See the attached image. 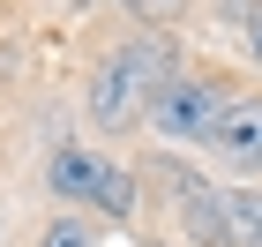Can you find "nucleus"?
Segmentation results:
<instances>
[{
	"label": "nucleus",
	"mask_w": 262,
	"mask_h": 247,
	"mask_svg": "<svg viewBox=\"0 0 262 247\" xmlns=\"http://www.w3.org/2000/svg\"><path fill=\"white\" fill-rule=\"evenodd\" d=\"M180 75V68L165 60V45L135 38L120 45L113 60H98V75H90V127L98 135H127V127L150 120V105H158V90Z\"/></svg>",
	"instance_id": "1"
},
{
	"label": "nucleus",
	"mask_w": 262,
	"mask_h": 247,
	"mask_svg": "<svg viewBox=\"0 0 262 247\" xmlns=\"http://www.w3.org/2000/svg\"><path fill=\"white\" fill-rule=\"evenodd\" d=\"M45 187H53V203H82L98 210V217H135V172H127L120 158H105V150L90 143H60L53 158H45Z\"/></svg>",
	"instance_id": "2"
},
{
	"label": "nucleus",
	"mask_w": 262,
	"mask_h": 247,
	"mask_svg": "<svg viewBox=\"0 0 262 247\" xmlns=\"http://www.w3.org/2000/svg\"><path fill=\"white\" fill-rule=\"evenodd\" d=\"M225 105H232V90L217 75H172L158 90V105H150V127H158V143H195L202 150Z\"/></svg>",
	"instance_id": "3"
},
{
	"label": "nucleus",
	"mask_w": 262,
	"mask_h": 247,
	"mask_svg": "<svg viewBox=\"0 0 262 247\" xmlns=\"http://www.w3.org/2000/svg\"><path fill=\"white\" fill-rule=\"evenodd\" d=\"M202 150L232 172V187H255L262 180V98H232L217 113V127H210Z\"/></svg>",
	"instance_id": "4"
},
{
	"label": "nucleus",
	"mask_w": 262,
	"mask_h": 247,
	"mask_svg": "<svg viewBox=\"0 0 262 247\" xmlns=\"http://www.w3.org/2000/svg\"><path fill=\"white\" fill-rule=\"evenodd\" d=\"M165 180H172V210L187 217V232H195L202 247H225V187H210L202 172H187V165H165Z\"/></svg>",
	"instance_id": "5"
},
{
	"label": "nucleus",
	"mask_w": 262,
	"mask_h": 247,
	"mask_svg": "<svg viewBox=\"0 0 262 247\" xmlns=\"http://www.w3.org/2000/svg\"><path fill=\"white\" fill-rule=\"evenodd\" d=\"M225 247H262V187H225Z\"/></svg>",
	"instance_id": "6"
},
{
	"label": "nucleus",
	"mask_w": 262,
	"mask_h": 247,
	"mask_svg": "<svg viewBox=\"0 0 262 247\" xmlns=\"http://www.w3.org/2000/svg\"><path fill=\"white\" fill-rule=\"evenodd\" d=\"M38 247H98V232L82 225V217H53V225L38 232Z\"/></svg>",
	"instance_id": "7"
},
{
	"label": "nucleus",
	"mask_w": 262,
	"mask_h": 247,
	"mask_svg": "<svg viewBox=\"0 0 262 247\" xmlns=\"http://www.w3.org/2000/svg\"><path fill=\"white\" fill-rule=\"evenodd\" d=\"M120 8H135L142 23H165V15H180V0H120Z\"/></svg>",
	"instance_id": "8"
},
{
	"label": "nucleus",
	"mask_w": 262,
	"mask_h": 247,
	"mask_svg": "<svg viewBox=\"0 0 262 247\" xmlns=\"http://www.w3.org/2000/svg\"><path fill=\"white\" fill-rule=\"evenodd\" d=\"M247 53H255V60H262V15L247 23Z\"/></svg>",
	"instance_id": "9"
}]
</instances>
